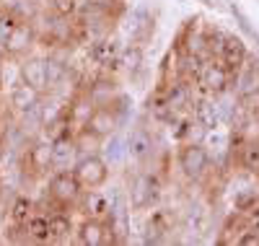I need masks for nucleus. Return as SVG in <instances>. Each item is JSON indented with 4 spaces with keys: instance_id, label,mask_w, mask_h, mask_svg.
Segmentation results:
<instances>
[{
    "instance_id": "31",
    "label": "nucleus",
    "mask_w": 259,
    "mask_h": 246,
    "mask_svg": "<svg viewBox=\"0 0 259 246\" xmlns=\"http://www.w3.org/2000/svg\"><path fill=\"white\" fill-rule=\"evenodd\" d=\"M228 11H231V16L236 18V24H239V29H241V31H244V34H246V36H249V39L256 44V47H259V31L251 26L249 16H246V13H244L239 6H236V3H231V6H228Z\"/></svg>"
},
{
    "instance_id": "14",
    "label": "nucleus",
    "mask_w": 259,
    "mask_h": 246,
    "mask_svg": "<svg viewBox=\"0 0 259 246\" xmlns=\"http://www.w3.org/2000/svg\"><path fill=\"white\" fill-rule=\"evenodd\" d=\"M75 161H78V148H75V135L73 132L52 140V171L73 169Z\"/></svg>"
},
{
    "instance_id": "26",
    "label": "nucleus",
    "mask_w": 259,
    "mask_h": 246,
    "mask_svg": "<svg viewBox=\"0 0 259 246\" xmlns=\"http://www.w3.org/2000/svg\"><path fill=\"white\" fill-rule=\"evenodd\" d=\"M50 241H68L73 233V220L68 213H50Z\"/></svg>"
},
{
    "instance_id": "19",
    "label": "nucleus",
    "mask_w": 259,
    "mask_h": 246,
    "mask_svg": "<svg viewBox=\"0 0 259 246\" xmlns=\"http://www.w3.org/2000/svg\"><path fill=\"white\" fill-rule=\"evenodd\" d=\"M184 226L192 233V238L205 236L210 231V210L205 202H192L187 208V218H184Z\"/></svg>"
},
{
    "instance_id": "15",
    "label": "nucleus",
    "mask_w": 259,
    "mask_h": 246,
    "mask_svg": "<svg viewBox=\"0 0 259 246\" xmlns=\"http://www.w3.org/2000/svg\"><path fill=\"white\" fill-rule=\"evenodd\" d=\"M256 86H259V57L249 55L241 68L233 73V91H236V96L241 99L244 94L254 91Z\"/></svg>"
},
{
    "instance_id": "29",
    "label": "nucleus",
    "mask_w": 259,
    "mask_h": 246,
    "mask_svg": "<svg viewBox=\"0 0 259 246\" xmlns=\"http://www.w3.org/2000/svg\"><path fill=\"white\" fill-rule=\"evenodd\" d=\"M109 143H106V148H104V158H106V163H117V161H122L124 155H127V143H124V138L119 135V132H114V135H109L106 138Z\"/></svg>"
},
{
    "instance_id": "7",
    "label": "nucleus",
    "mask_w": 259,
    "mask_h": 246,
    "mask_svg": "<svg viewBox=\"0 0 259 246\" xmlns=\"http://www.w3.org/2000/svg\"><path fill=\"white\" fill-rule=\"evenodd\" d=\"M36 44V29L31 21H18V24L13 26V31L8 34L3 50L8 57H24L31 47Z\"/></svg>"
},
{
    "instance_id": "37",
    "label": "nucleus",
    "mask_w": 259,
    "mask_h": 246,
    "mask_svg": "<svg viewBox=\"0 0 259 246\" xmlns=\"http://www.w3.org/2000/svg\"><path fill=\"white\" fill-rule=\"evenodd\" d=\"M0 91H3V68H0Z\"/></svg>"
},
{
    "instance_id": "12",
    "label": "nucleus",
    "mask_w": 259,
    "mask_h": 246,
    "mask_svg": "<svg viewBox=\"0 0 259 246\" xmlns=\"http://www.w3.org/2000/svg\"><path fill=\"white\" fill-rule=\"evenodd\" d=\"M194 117L202 122V127L207 132H218L226 125L218 99L210 96V94H205V99H194Z\"/></svg>"
},
{
    "instance_id": "17",
    "label": "nucleus",
    "mask_w": 259,
    "mask_h": 246,
    "mask_svg": "<svg viewBox=\"0 0 259 246\" xmlns=\"http://www.w3.org/2000/svg\"><path fill=\"white\" fill-rule=\"evenodd\" d=\"M119 44L114 42V39H109V36H99L94 44H91V50H89V55H91V60L94 62H99L101 65V68H109V65H112V68H117V65H119Z\"/></svg>"
},
{
    "instance_id": "18",
    "label": "nucleus",
    "mask_w": 259,
    "mask_h": 246,
    "mask_svg": "<svg viewBox=\"0 0 259 246\" xmlns=\"http://www.w3.org/2000/svg\"><path fill=\"white\" fill-rule=\"evenodd\" d=\"M21 80L34 86L36 91L45 94L47 91V73H45V57H26L24 62H21Z\"/></svg>"
},
{
    "instance_id": "33",
    "label": "nucleus",
    "mask_w": 259,
    "mask_h": 246,
    "mask_svg": "<svg viewBox=\"0 0 259 246\" xmlns=\"http://www.w3.org/2000/svg\"><path fill=\"white\" fill-rule=\"evenodd\" d=\"M241 104H244V109L249 111L251 119H259V86L254 88V91H249V94L241 96Z\"/></svg>"
},
{
    "instance_id": "30",
    "label": "nucleus",
    "mask_w": 259,
    "mask_h": 246,
    "mask_svg": "<svg viewBox=\"0 0 259 246\" xmlns=\"http://www.w3.org/2000/svg\"><path fill=\"white\" fill-rule=\"evenodd\" d=\"M256 202H259V189H256L254 184H249V187H244V189H236V192H233V208L239 210V213L254 208Z\"/></svg>"
},
{
    "instance_id": "10",
    "label": "nucleus",
    "mask_w": 259,
    "mask_h": 246,
    "mask_svg": "<svg viewBox=\"0 0 259 246\" xmlns=\"http://www.w3.org/2000/svg\"><path fill=\"white\" fill-rule=\"evenodd\" d=\"M78 243H83V246H106V243H114V236H112V231H109L104 218L89 215L78 228Z\"/></svg>"
},
{
    "instance_id": "1",
    "label": "nucleus",
    "mask_w": 259,
    "mask_h": 246,
    "mask_svg": "<svg viewBox=\"0 0 259 246\" xmlns=\"http://www.w3.org/2000/svg\"><path fill=\"white\" fill-rule=\"evenodd\" d=\"M73 174L78 179V184L83 192L101 189L109 182V163L101 153H89V155H78V161L73 163Z\"/></svg>"
},
{
    "instance_id": "36",
    "label": "nucleus",
    "mask_w": 259,
    "mask_h": 246,
    "mask_svg": "<svg viewBox=\"0 0 259 246\" xmlns=\"http://www.w3.org/2000/svg\"><path fill=\"white\" fill-rule=\"evenodd\" d=\"M3 158H6V153H3V143H0V163H3Z\"/></svg>"
},
{
    "instance_id": "27",
    "label": "nucleus",
    "mask_w": 259,
    "mask_h": 246,
    "mask_svg": "<svg viewBox=\"0 0 259 246\" xmlns=\"http://www.w3.org/2000/svg\"><path fill=\"white\" fill-rule=\"evenodd\" d=\"M24 231H26V238H31V241H50V218L45 213L34 210L31 218L26 220Z\"/></svg>"
},
{
    "instance_id": "20",
    "label": "nucleus",
    "mask_w": 259,
    "mask_h": 246,
    "mask_svg": "<svg viewBox=\"0 0 259 246\" xmlns=\"http://www.w3.org/2000/svg\"><path fill=\"white\" fill-rule=\"evenodd\" d=\"M236 163L246 174L259 176V138H246L241 145H236Z\"/></svg>"
},
{
    "instance_id": "16",
    "label": "nucleus",
    "mask_w": 259,
    "mask_h": 246,
    "mask_svg": "<svg viewBox=\"0 0 259 246\" xmlns=\"http://www.w3.org/2000/svg\"><path fill=\"white\" fill-rule=\"evenodd\" d=\"M85 94H89L94 106H104V104H112L119 96V88H117V80L112 75H96L91 80V86L85 88Z\"/></svg>"
},
{
    "instance_id": "23",
    "label": "nucleus",
    "mask_w": 259,
    "mask_h": 246,
    "mask_svg": "<svg viewBox=\"0 0 259 246\" xmlns=\"http://www.w3.org/2000/svg\"><path fill=\"white\" fill-rule=\"evenodd\" d=\"M68 70H70V65L65 57L60 55H47L45 57V73H47V91H55V88L68 78Z\"/></svg>"
},
{
    "instance_id": "24",
    "label": "nucleus",
    "mask_w": 259,
    "mask_h": 246,
    "mask_svg": "<svg viewBox=\"0 0 259 246\" xmlns=\"http://www.w3.org/2000/svg\"><path fill=\"white\" fill-rule=\"evenodd\" d=\"M0 11L11 13L16 21H34L39 16V3L36 0H3Z\"/></svg>"
},
{
    "instance_id": "5",
    "label": "nucleus",
    "mask_w": 259,
    "mask_h": 246,
    "mask_svg": "<svg viewBox=\"0 0 259 246\" xmlns=\"http://www.w3.org/2000/svg\"><path fill=\"white\" fill-rule=\"evenodd\" d=\"M197 86L202 88V94H210V96L233 91V73L226 68L223 62H218V60L212 57V60H207L202 65V73H200Z\"/></svg>"
},
{
    "instance_id": "25",
    "label": "nucleus",
    "mask_w": 259,
    "mask_h": 246,
    "mask_svg": "<svg viewBox=\"0 0 259 246\" xmlns=\"http://www.w3.org/2000/svg\"><path fill=\"white\" fill-rule=\"evenodd\" d=\"M31 213H34V202H31L26 194L13 197V202H11V208H8V218H11L13 226H21V228H24L26 220L31 218Z\"/></svg>"
},
{
    "instance_id": "28",
    "label": "nucleus",
    "mask_w": 259,
    "mask_h": 246,
    "mask_svg": "<svg viewBox=\"0 0 259 246\" xmlns=\"http://www.w3.org/2000/svg\"><path fill=\"white\" fill-rule=\"evenodd\" d=\"M75 135V148H78V155H89V153H99L101 145H104V138L94 135L91 130L80 127L78 132H73Z\"/></svg>"
},
{
    "instance_id": "21",
    "label": "nucleus",
    "mask_w": 259,
    "mask_h": 246,
    "mask_svg": "<svg viewBox=\"0 0 259 246\" xmlns=\"http://www.w3.org/2000/svg\"><path fill=\"white\" fill-rule=\"evenodd\" d=\"M41 101V91H36L34 86H29V83H24V80H18L13 88H11V106L16 109V111H29V109H34L36 104Z\"/></svg>"
},
{
    "instance_id": "6",
    "label": "nucleus",
    "mask_w": 259,
    "mask_h": 246,
    "mask_svg": "<svg viewBox=\"0 0 259 246\" xmlns=\"http://www.w3.org/2000/svg\"><path fill=\"white\" fill-rule=\"evenodd\" d=\"M124 127V122L119 119V114H117V109L112 106V104H104V106H94L91 109V114H89V119H85V130H91L94 135H99V138H109V135H114V132H119Z\"/></svg>"
},
{
    "instance_id": "32",
    "label": "nucleus",
    "mask_w": 259,
    "mask_h": 246,
    "mask_svg": "<svg viewBox=\"0 0 259 246\" xmlns=\"http://www.w3.org/2000/svg\"><path fill=\"white\" fill-rule=\"evenodd\" d=\"M50 3H52L55 16H62V18H73V16L80 11L78 0H50Z\"/></svg>"
},
{
    "instance_id": "9",
    "label": "nucleus",
    "mask_w": 259,
    "mask_h": 246,
    "mask_svg": "<svg viewBox=\"0 0 259 246\" xmlns=\"http://www.w3.org/2000/svg\"><path fill=\"white\" fill-rule=\"evenodd\" d=\"M124 143H127V155L133 161H138V163L148 161L150 155H153V150H156L153 132H150L145 125H138V127L130 130V135L124 138Z\"/></svg>"
},
{
    "instance_id": "11",
    "label": "nucleus",
    "mask_w": 259,
    "mask_h": 246,
    "mask_svg": "<svg viewBox=\"0 0 259 246\" xmlns=\"http://www.w3.org/2000/svg\"><path fill=\"white\" fill-rule=\"evenodd\" d=\"M246 57H249V50H246L244 39L226 31V36H223V42H221V50H218V55H215V60L223 62L231 73H236V70L244 65Z\"/></svg>"
},
{
    "instance_id": "13",
    "label": "nucleus",
    "mask_w": 259,
    "mask_h": 246,
    "mask_svg": "<svg viewBox=\"0 0 259 246\" xmlns=\"http://www.w3.org/2000/svg\"><path fill=\"white\" fill-rule=\"evenodd\" d=\"M24 166H26L31 174H36V176L52 171V143H50L47 138L34 140V143L29 145V150H26Z\"/></svg>"
},
{
    "instance_id": "4",
    "label": "nucleus",
    "mask_w": 259,
    "mask_h": 246,
    "mask_svg": "<svg viewBox=\"0 0 259 246\" xmlns=\"http://www.w3.org/2000/svg\"><path fill=\"white\" fill-rule=\"evenodd\" d=\"M161 197V184L153 174H135L130 179V187H127V202L133 210H148L158 202Z\"/></svg>"
},
{
    "instance_id": "2",
    "label": "nucleus",
    "mask_w": 259,
    "mask_h": 246,
    "mask_svg": "<svg viewBox=\"0 0 259 246\" xmlns=\"http://www.w3.org/2000/svg\"><path fill=\"white\" fill-rule=\"evenodd\" d=\"M47 194L50 199L60 208V210H68L73 205L80 202L83 197V187L78 184V179L73 174V169H65V171H52L50 182H47Z\"/></svg>"
},
{
    "instance_id": "35",
    "label": "nucleus",
    "mask_w": 259,
    "mask_h": 246,
    "mask_svg": "<svg viewBox=\"0 0 259 246\" xmlns=\"http://www.w3.org/2000/svg\"><path fill=\"white\" fill-rule=\"evenodd\" d=\"M244 223H246V228H251V231L259 233V202L254 208L244 210Z\"/></svg>"
},
{
    "instance_id": "34",
    "label": "nucleus",
    "mask_w": 259,
    "mask_h": 246,
    "mask_svg": "<svg viewBox=\"0 0 259 246\" xmlns=\"http://www.w3.org/2000/svg\"><path fill=\"white\" fill-rule=\"evenodd\" d=\"M18 24V21L11 16V13H6V11H0V44H6V39H8V34L13 31V26Z\"/></svg>"
},
{
    "instance_id": "3",
    "label": "nucleus",
    "mask_w": 259,
    "mask_h": 246,
    "mask_svg": "<svg viewBox=\"0 0 259 246\" xmlns=\"http://www.w3.org/2000/svg\"><path fill=\"white\" fill-rule=\"evenodd\" d=\"M177 163L179 171L189 179V182H200V179L210 171L212 155L205 143H182L177 153Z\"/></svg>"
},
{
    "instance_id": "22",
    "label": "nucleus",
    "mask_w": 259,
    "mask_h": 246,
    "mask_svg": "<svg viewBox=\"0 0 259 246\" xmlns=\"http://www.w3.org/2000/svg\"><path fill=\"white\" fill-rule=\"evenodd\" d=\"M143 65H145V50L140 47L138 42L127 44V47L119 52V68H122L130 78H135V75L143 70Z\"/></svg>"
},
{
    "instance_id": "8",
    "label": "nucleus",
    "mask_w": 259,
    "mask_h": 246,
    "mask_svg": "<svg viewBox=\"0 0 259 246\" xmlns=\"http://www.w3.org/2000/svg\"><path fill=\"white\" fill-rule=\"evenodd\" d=\"M179 50L189 52V55H200L205 62L212 60L210 52H207V29H202L200 18H194V24L187 21V26H184L182 36H179Z\"/></svg>"
}]
</instances>
